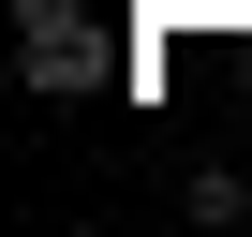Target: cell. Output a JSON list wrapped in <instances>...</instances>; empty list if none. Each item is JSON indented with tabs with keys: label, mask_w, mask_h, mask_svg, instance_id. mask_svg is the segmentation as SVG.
I'll return each instance as SVG.
<instances>
[{
	"label": "cell",
	"mask_w": 252,
	"mask_h": 237,
	"mask_svg": "<svg viewBox=\"0 0 252 237\" xmlns=\"http://www.w3.org/2000/svg\"><path fill=\"white\" fill-rule=\"evenodd\" d=\"M15 74H30V104H104V45H89V15H74V30H15Z\"/></svg>",
	"instance_id": "1"
},
{
	"label": "cell",
	"mask_w": 252,
	"mask_h": 237,
	"mask_svg": "<svg viewBox=\"0 0 252 237\" xmlns=\"http://www.w3.org/2000/svg\"><path fill=\"white\" fill-rule=\"evenodd\" d=\"M178 207H193V222H252V163H193Z\"/></svg>",
	"instance_id": "2"
},
{
	"label": "cell",
	"mask_w": 252,
	"mask_h": 237,
	"mask_svg": "<svg viewBox=\"0 0 252 237\" xmlns=\"http://www.w3.org/2000/svg\"><path fill=\"white\" fill-rule=\"evenodd\" d=\"M0 15H15V30H74L89 0H0Z\"/></svg>",
	"instance_id": "3"
}]
</instances>
